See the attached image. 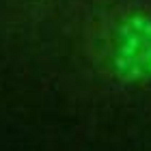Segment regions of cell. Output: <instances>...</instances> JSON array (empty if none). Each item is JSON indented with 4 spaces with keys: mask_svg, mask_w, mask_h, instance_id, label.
Instances as JSON below:
<instances>
[{
    "mask_svg": "<svg viewBox=\"0 0 151 151\" xmlns=\"http://www.w3.org/2000/svg\"><path fill=\"white\" fill-rule=\"evenodd\" d=\"M112 71L125 84L151 80V15L132 11L119 22Z\"/></svg>",
    "mask_w": 151,
    "mask_h": 151,
    "instance_id": "obj_1",
    "label": "cell"
}]
</instances>
